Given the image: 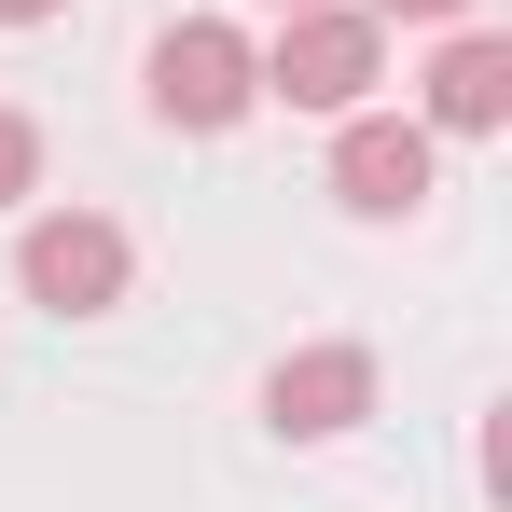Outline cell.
Wrapping results in <instances>:
<instances>
[{
    "label": "cell",
    "mask_w": 512,
    "mask_h": 512,
    "mask_svg": "<svg viewBox=\"0 0 512 512\" xmlns=\"http://www.w3.org/2000/svg\"><path fill=\"white\" fill-rule=\"evenodd\" d=\"M374 70H388V14L305 0V14L277 28V56H263V97H291V111H360Z\"/></svg>",
    "instance_id": "1"
},
{
    "label": "cell",
    "mask_w": 512,
    "mask_h": 512,
    "mask_svg": "<svg viewBox=\"0 0 512 512\" xmlns=\"http://www.w3.org/2000/svg\"><path fill=\"white\" fill-rule=\"evenodd\" d=\"M139 84H153V125H194V139H208V125H236V111L263 97V56L222 28V14H180Z\"/></svg>",
    "instance_id": "2"
},
{
    "label": "cell",
    "mask_w": 512,
    "mask_h": 512,
    "mask_svg": "<svg viewBox=\"0 0 512 512\" xmlns=\"http://www.w3.org/2000/svg\"><path fill=\"white\" fill-rule=\"evenodd\" d=\"M14 277H28V305L97 319V305H125L139 250H125V222H97V208H42V222H28V250H14Z\"/></svg>",
    "instance_id": "3"
},
{
    "label": "cell",
    "mask_w": 512,
    "mask_h": 512,
    "mask_svg": "<svg viewBox=\"0 0 512 512\" xmlns=\"http://www.w3.org/2000/svg\"><path fill=\"white\" fill-rule=\"evenodd\" d=\"M333 194L360 208V222L429 208V125H402V111H346V139H333Z\"/></svg>",
    "instance_id": "4"
},
{
    "label": "cell",
    "mask_w": 512,
    "mask_h": 512,
    "mask_svg": "<svg viewBox=\"0 0 512 512\" xmlns=\"http://www.w3.org/2000/svg\"><path fill=\"white\" fill-rule=\"evenodd\" d=\"M263 416L291 429V443H333V429L374 416V360H360V346H305V360H277V374H263Z\"/></svg>",
    "instance_id": "5"
},
{
    "label": "cell",
    "mask_w": 512,
    "mask_h": 512,
    "mask_svg": "<svg viewBox=\"0 0 512 512\" xmlns=\"http://www.w3.org/2000/svg\"><path fill=\"white\" fill-rule=\"evenodd\" d=\"M429 125H443V139L512 125V42H499V28H457V42L429 56Z\"/></svg>",
    "instance_id": "6"
},
{
    "label": "cell",
    "mask_w": 512,
    "mask_h": 512,
    "mask_svg": "<svg viewBox=\"0 0 512 512\" xmlns=\"http://www.w3.org/2000/svg\"><path fill=\"white\" fill-rule=\"evenodd\" d=\"M14 194H42V125H28V111H0V208H14Z\"/></svg>",
    "instance_id": "7"
},
{
    "label": "cell",
    "mask_w": 512,
    "mask_h": 512,
    "mask_svg": "<svg viewBox=\"0 0 512 512\" xmlns=\"http://www.w3.org/2000/svg\"><path fill=\"white\" fill-rule=\"evenodd\" d=\"M360 14H416V28H443V14H457V0H360Z\"/></svg>",
    "instance_id": "8"
},
{
    "label": "cell",
    "mask_w": 512,
    "mask_h": 512,
    "mask_svg": "<svg viewBox=\"0 0 512 512\" xmlns=\"http://www.w3.org/2000/svg\"><path fill=\"white\" fill-rule=\"evenodd\" d=\"M42 14H56V0H0V28H42Z\"/></svg>",
    "instance_id": "9"
},
{
    "label": "cell",
    "mask_w": 512,
    "mask_h": 512,
    "mask_svg": "<svg viewBox=\"0 0 512 512\" xmlns=\"http://www.w3.org/2000/svg\"><path fill=\"white\" fill-rule=\"evenodd\" d=\"M277 14H305V0H277Z\"/></svg>",
    "instance_id": "10"
}]
</instances>
